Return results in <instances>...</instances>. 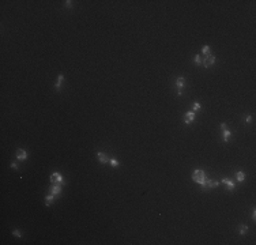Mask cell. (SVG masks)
Here are the masks:
<instances>
[{"instance_id": "ffe728a7", "label": "cell", "mask_w": 256, "mask_h": 245, "mask_svg": "<svg viewBox=\"0 0 256 245\" xmlns=\"http://www.w3.org/2000/svg\"><path fill=\"white\" fill-rule=\"evenodd\" d=\"M198 109H200V105L198 102H195V105H194V110H198Z\"/></svg>"}, {"instance_id": "2e32d148", "label": "cell", "mask_w": 256, "mask_h": 245, "mask_svg": "<svg viewBox=\"0 0 256 245\" xmlns=\"http://www.w3.org/2000/svg\"><path fill=\"white\" fill-rule=\"evenodd\" d=\"M202 63H203V60H202V56L196 55V56H195V64H196V65H200Z\"/></svg>"}, {"instance_id": "4fadbf2b", "label": "cell", "mask_w": 256, "mask_h": 245, "mask_svg": "<svg viewBox=\"0 0 256 245\" xmlns=\"http://www.w3.org/2000/svg\"><path fill=\"white\" fill-rule=\"evenodd\" d=\"M236 179H237V181H244V179H245V174H244V172H237L236 173Z\"/></svg>"}, {"instance_id": "8fae6325", "label": "cell", "mask_w": 256, "mask_h": 245, "mask_svg": "<svg viewBox=\"0 0 256 245\" xmlns=\"http://www.w3.org/2000/svg\"><path fill=\"white\" fill-rule=\"evenodd\" d=\"M50 193L52 195H60L61 193V187L60 185H53L50 188Z\"/></svg>"}, {"instance_id": "30bf717a", "label": "cell", "mask_w": 256, "mask_h": 245, "mask_svg": "<svg viewBox=\"0 0 256 245\" xmlns=\"http://www.w3.org/2000/svg\"><path fill=\"white\" fill-rule=\"evenodd\" d=\"M63 80H64V75H63V74H60V75H59V78H57V82H56V85H55V89H56V91H59V90H60V86H61Z\"/></svg>"}, {"instance_id": "d4e9b609", "label": "cell", "mask_w": 256, "mask_h": 245, "mask_svg": "<svg viewBox=\"0 0 256 245\" xmlns=\"http://www.w3.org/2000/svg\"><path fill=\"white\" fill-rule=\"evenodd\" d=\"M71 3L72 2H70V0H68V2H66V6H67V7H71Z\"/></svg>"}, {"instance_id": "6da1fadb", "label": "cell", "mask_w": 256, "mask_h": 245, "mask_svg": "<svg viewBox=\"0 0 256 245\" xmlns=\"http://www.w3.org/2000/svg\"><path fill=\"white\" fill-rule=\"evenodd\" d=\"M192 180H194L195 183H198V184H200V185H202V184L207 180L206 173H204L203 170H195L194 174H192Z\"/></svg>"}, {"instance_id": "9a60e30c", "label": "cell", "mask_w": 256, "mask_h": 245, "mask_svg": "<svg viewBox=\"0 0 256 245\" xmlns=\"http://www.w3.org/2000/svg\"><path fill=\"white\" fill-rule=\"evenodd\" d=\"M248 231V226H245V225H241L240 226V230H238V233L241 234V236H244L245 233Z\"/></svg>"}, {"instance_id": "5b68a950", "label": "cell", "mask_w": 256, "mask_h": 245, "mask_svg": "<svg viewBox=\"0 0 256 245\" xmlns=\"http://www.w3.org/2000/svg\"><path fill=\"white\" fill-rule=\"evenodd\" d=\"M194 120H195V113L194 112H187L185 113V116H184V123L185 124L194 123Z\"/></svg>"}, {"instance_id": "5bb4252c", "label": "cell", "mask_w": 256, "mask_h": 245, "mask_svg": "<svg viewBox=\"0 0 256 245\" xmlns=\"http://www.w3.org/2000/svg\"><path fill=\"white\" fill-rule=\"evenodd\" d=\"M229 139H230V131L226 128V129H223V140L225 142H229Z\"/></svg>"}, {"instance_id": "cb8c5ba5", "label": "cell", "mask_w": 256, "mask_h": 245, "mask_svg": "<svg viewBox=\"0 0 256 245\" xmlns=\"http://www.w3.org/2000/svg\"><path fill=\"white\" fill-rule=\"evenodd\" d=\"M252 219H253V221L256 219V213H255V210L252 211Z\"/></svg>"}, {"instance_id": "7402d4cb", "label": "cell", "mask_w": 256, "mask_h": 245, "mask_svg": "<svg viewBox=\"0 0 256 245\" xmlns=\"http://www.w3.org/2000/svg\"><path fill=\"white\" fill-rule=\"evenodd\" d=\"M11 167H12V169H15V170H18V165H16L15 162H14V163H11Z\"/></svg>"}, {"instance_id": "7a4b0ae2", "label": "cell", "mask_w": 256, "mask_h": 245, "mask_svg": "<svg viewBox=\"0 0 256 245\" xmlns=\"http://www.w3.org/2000/svg\"><path fill=\"white\" fill-rule=\"evenodd\" d=\"M218 181H214V180H206L204 181L203 184H202V188H203V191L206 189V191H210V189H213V188H215V187H218Z\"/></svg>"}, {"instance_id": "9c48e42d", "label": "cell", "mask_w": 256, "mask_h": 245, "mask_svg": "<svg viewBox=\"0 0 256 245\" xmlns=\"http://www.w3.org/2000/svg\"><path fill=\"white\" fill-rule=\"evenodd\" d=\"M222 184H225L229 191H233L234 189V183H232V181L228 180V179H222Z\"/></svg>"}, {"instance_id": "44dd1931", "label": "cell", "mask_w": 256, "mask_h": 245, "mask_svg": "<svg viewBox=\"0 0 256 245\" xmlns=\"http://www.w3.org/2000/svg\"><path fill=\"white\" fill-rule=\"evenodd\" d=\"M245 121H247L248 124H251V121H252V116H247V119H245Z\"/></svg>"}, {"instance_id": "8992f818", "label": "cell", "mask_w": 256, "mask_h": 245, "mask_svg": "<svg viewBox=\"0 0 256 245\" xmlns=\"http://www.w3.org/2000/svg\"><path fill=\"white\" fill-rule=\"evenodd\" d=\"M50 181H52V183H59V184H64V181H63V177H61V174H60V173H53L52 176H50Z\"/></svg>"}, {"instance_id": "ac0fdd59", "label": "cell", "mask_w": 256, "mask_h": 245, "mask_svg": "<svg viewBox=\"0 0 256 245\" xmlns=\"http://www.w3.org/2000/svg\"><path fill=\"white\" fill-rule=\"evenodd\" d=\"M202 52H203L204 55H208V53H210V48H208L207 45H204V46H203V49H202Z\"/></svg>"}, {"instance_id": "ba28073f", "label": "cell", "mask_w": 256, "mask_h": 245, "mask_svg": "<svg viewBox=\"0 0 256 245\" xmlns=\"http://www.w3.org/2000/svg\"><path fill=\"white\" fill-rule=\"evenodd\" d=\"M97 158H98V161L101 163H106L108 162V155L105 153H101V151L97 153Z\"/></svg>"}, {"instance_id": "7c38bea8", "label": "cell", "mask_w": 256, "mask_h": 245, "mask_svg": "<svg viewBox=\"0 0 256 245\" xmlns=\"http://www.w3.org/2000/svg\"><path fill=\"white\" fill-rule=\"evenodd\" d=\"M53 199H55V195H48V196L45 197V206H50V204L53 203Z\"/></svg>"}, {"instance_id": "d6986e66", "label": "cell", "mask_w": 256, "mask_h": 245, "mask_svg": "<svg viewBox=\"0 0 256 245\" xmlns=\"http://www.w3.org/2000/svg\"><path fill=\"white\" fill-rule=\"evenodd\" d=\"M12 234H14L15 237H21V236H22V233H21L19 230H12Z\"/></svg>"}, {"instance_id": "3957f363", "label": "cell", "mask_w": 256, "mask_h": 245, "mask_svg": "<svg viewBox=\"0 0 256 245\" xmlns=\"http://www.w3.org/2000/svg\"><path fill=\"white\" fill-rule=\"evenodd\" d=\"M176 86H177V94L178 95H181L183 94V89H184V86H185V79L184 78H177L176 79Z\"/></svg>"}, {"instance_id": "603a6c76", "label": "cell", "mask_w": 256, "mask_h": 245, "mask_svg": "<svg viewBox=\"0 0 256 245\" xmlns=\"http://www.w3.org/2000/svg\"><path fill=\"white\" fill-rule=\"evenodd\" d=\"M221 128H222V131H223V129H226V128H228V127H226V124H225V123H222V124H221Z\"/></svg>"}, {"instance_id": "e0dca14e", "label": "cell", "mask_w": 256, "mask_h": 245, "mask_svg": "<svg viewBox=\"0 0 256 245\" xmlns=\"http://www.w3.org/2000/svg\"><path fill=\"white\" fill-rule=\"evenodd\" d=\"M110 165H112L113 167H119V162H117L114 158H112V159H110Z\"/></svg>"}, {"instance_id": "52a82bcc", "label": "cell", "mask_w": 256, "mask_h": 245, "mask_svg": "<svg viewBox=\"0 0 256 245\" xmlns=\"http://www.w3.org/2000/svg\"><path fill=\"white\" fill-rule=\"evenodd\" d=\"M16 158H18L19 161H25L26 158H27V154H26L25 150L18 149V150H16Z\"/></svg>"}, {"instance_id": "277c9868", "label": "cell", "mask_w": 256, "mask_h": 245, "mask_svg": "<svg viewBox=\"0 0 256 245\" xmlns=\"http://www.w3.org/2000/svg\"><path fill=\"white\" fill-rule=\"evenodd\" d=\"M214 61H215V57H214L213 55H210V53H208V55H206V56H204L203 64H204V67H206V68H208V67H210L211 64H213Z\"/></svg>"}]
</instances>
